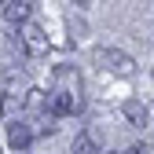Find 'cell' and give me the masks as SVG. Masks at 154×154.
<instances>
[{
    "label": "cell",
    "instance_id": "obj_2",
    "mask_svg": "<svg viewBox=\"0 0 154 154\" xmlns=\"http://www.w3.org/2000/svg\"><path fill=\"white\" fill-rule=\"evenodd\" d=\"M51 88H55V92L73 95L77 103H85V99H81V77H77L73 66H55V85H51Z\"/></svg>",
    "mask_w": 154,
    "mask_h": 154
},
{
    "label": "cell",
    "instance_id": "obj_6",
    "mask_svg": "<svg viewBox=\"0 0 154 154\" xmlns=\"http://www.w3.org/2000/svg\"><path fill=\"white\" fill-rule=\"evenodd\" d=\"M121 114H125V121H128V125H136V128L147 125V106H143L140 99H128V103L121 106Z\"/></svg>",
    "mask_w": 154,
    "mask_h": 154
},
{
    "label": "cell",
    "instance_id": "obj_9",
    "mask_svg": "<svg viewBox=\"0 0 154 154\" xmlns=\"http://www.w3.org/2000/svg\"><path fill=\"white\" fill-rule=\"evenodd\" d=\"M0 110H4V99H0Z\"/></svg>",
    "mask_w": 154,
    "mask_h": 154
},
{
    "label": "cell",
    "instance_id": "obj_4",
    "mask_svg": "<svg viewBox=\"0 0 154 154\" xmlns=\"http://www.w3.org/2000/svg\"><path fill=\"white\" fill-rule=\"evenodd\" d=\"M0 8H4V18H8V22L11 26H18V22H29V11H33V4H29V0H8V4H0Z\"/></svg>",
    "mask_w": 154,
    "mask_h": 154
},
{
    "label": "cell",
    "instance_id": "obj_1",
    "mask_svg": "<svg viewBox=\"0 0 154 154\" xmlns=\"http://www.w3.org/2000/svg\"><path fill=\"white\" fill-rule=\"evenodd\" d=\"M95 63H99L103 70H110V73H121V77H128L132 70H136V59H128L125 51H114V48H99L95 51Z\"/></svg>",
    "mask_w": 154,
    "mask_h": 154
},
{
    "label": "cell",
    "instance_id": "obj_3",
    "mask_svg": "<svg viewBox=\"0 0 154 154\" xmlns=\"http://www.w3.org/2000/svg\"><path fill=\"white\" fill-rule=\"evenodd\" d=\"M22 44H26L29 55H44L48 51V37H44V29L37 26V22H26L22 26Z\"/></svg>",
    "mask_w": 154,
    "mask_h": 154
},
{
    "label": "cell",
    "instance_id": "obj_5",
    "mask_svg": "<svg viewBox=\"0 0 154 154\" xmlns=\"http://www.w3.org/2000/svg\"><path fill=\"white\" fill-rule=\"evenodd\" d=\"M8 143H11L15 150H26V147L33 143L29 125H26V121H11V125H8Z\"/></svg>",
    "mask_w": 154,
    "mask_h": 154
},
{
    "label": "cell",
    "instance_id": "obj_8",
    "mask_svg": "<svg viewBox=\"0 0 154 154\" xmlns=\"http://www.w3.org/2000/svg\"><path fill=\"white\" fill-rule=\"evenodd\" d=\"M121 154H150V147H147V143H136V147H128V150H121Z\"/></svg>",
    "mask_w": 154,
    "mask_h": 154
},
{
    "label": "cell",
    "instance_id": "obj_7",
    "mask_svg": "<svg viewBox=\"0 0 154 154\" xmlns=\"http://www.w3.org/2000/svg\"><path fill=\"white\" fill-rule=\"evenodd\" d=\"M73 154H103V150H99V143H95L88 132H81V136L73 140Z\"/></svg>",
    "mask_w": 154,
    "mask_h": 154
}]
</instances>
